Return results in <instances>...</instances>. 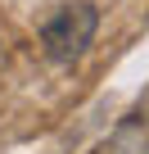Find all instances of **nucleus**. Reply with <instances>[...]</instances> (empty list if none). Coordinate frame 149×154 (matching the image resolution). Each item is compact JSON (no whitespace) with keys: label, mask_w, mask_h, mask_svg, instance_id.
Here are the masks:
<instances>
[{"label":"nucleus","mask_w":149,"mask_h":154,"mask_svg":"<svg viewBox=\"0 0 149 154\" xmlns=\"http://www.w3.org/2000/svg\"><path fill=\"white\" fill-rule=\"evenodd\" d=\"M100 32V9L91 5V0H72V5H59L45 27H41V45L54 63H72V59H82L91 50Z\"/></svg>","instance_id":"1"}]
</instances>
